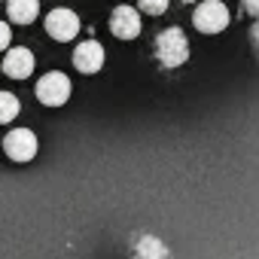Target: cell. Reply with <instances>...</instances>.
<instances>
[{"instance_id": "cell-1", "label": "cell", "mask_w": 259, "mask_h": 259, "mask_svg": "<svg viewBox=\"0 0 259 259\" xmlns=\"http://www.w3.org/2000/svg\"><path fill=\"white\" fill-rule=\"evenodd\" d=\"M156 55L162 67H180L189 58V40L180 28H168L156 37Z\"/></svg>"}, {"instance_id": "cell-2", "label": "cell", "mask_w": 259, "mask_h": 259, "mask_svg": "<svg viewBox=\"0 0 259 259\" xmlns=\"http://www.w3.org/2000/svg\"><path fill=\"white\" fill-rule=\"evenodd\" d=\"M229 7L220 4V0H204V4L195 7V16H192V25L201 31V34H220L229 28Z\"/></svg>"}, {"instance_id": "cell-3", "label": "cell", "mask_w": 259, "mask_h": 259, "mask_svg": "<svg viewBox=\"0 0 259 259\" xmlns=\"http://www.w3.org/2000/svg\"><path fill=\"white\" fill-rule=\"evenodd\" d=\"M34 92H37L40 104H46V107H61V104H67V98H70V79H67L64 73L52 70V73L40 76V82H37Z\"/></svg>"}, {"instance_id": "cell-4", "label": "cell", "mask_w": 259, "mask_h": 259, "mask_svg": "<svg viewBox=\"0 0 259 259\" xmlns=\"http://www.w3.org/2000/svg\"><path fill=\"white\" fill-rule=\"evenodd\" d=\"M4 153L13 162H31L37 156V135L31 128H13L4 141Z\"/></svg>"}, {"instance_id": "cell-5", "label": "cell", "mask_w": 259, "mask_h": 259, "mask_svg": "<svg viewBox=\"0 0 259 259\" xmlns=\"http://www.w3.org/2000/svg\"><path fill=\"white\" fill-rule=\"evenodd\" d=\"M46 34H49L52 40H61V43L73 40V37L79 34V19H76V13H73V10H52V13L46 16Z\"/></svg>"}, {"instance_id": "cell-6", "label": "cell", "mask_w": 259, "mask_h": 259, "mask_svg": "<svg viewBox=\"0 0 259 259\" xmlns=\"http://www.w3.org/2000/svg\"><path fill=\"white\" fill-rule=\"evenodd\" d=\"M110 31H113V37H119V40H135L138 34H141V19H138V10L135 7H116L113 10V16H110Z\"/></svg>"}, {"instance_id": "cell-7", "label": "cell", "mask_w": 259, "mask_h": 259, "mask_svg": "<svg viewBox=\"0 0 259 259\" xmlns=\"http://www.w3.org/2000/svg\"><path fill=\"white\" fill-rule=\"evenodd\" d=\"M73 67L79 73H98L104 67V46L95 40H85L73 49Z\"/></svg>"}, {"instance_id": "cell-8", "label": "cell", "mask_w": 259, "mask_h": 259, "mask_svg": "<svg viewBox=\"0 0 259 259\" xmlns=\"http://www.w3.org/2000/svg\"><path fill=\"white\" fill-rule=\"evenodd\" d=\"M4 73L13 76V79H28L34 73V55H31V49H22V46L7 49V55H4Z\"/></svg>"}, {"instance_id": "cell-9", "label": "cell", "mask_w": 259, "mask_h": 259, "mask_svg": "<svg viewBox=\"0 0 259 259\" xmlns=\"http://www.w3.org/2000/svg\"><path fill=\"white\" fill-rule=\"evenodd\" d=\"M135 256L138 259H171L168 247L159 238H153V235H138L135 238Z\"/></svg>"}, {"instance_id": "cell-10", "label": "cell", "mask_w": 259, "mask_h": 259, "mask_svg": "<svg viewBox=\"0 0 259 259\" xmlns=\"http://www.w3.org/2000/svg\"><path fill=\"white\" fill-rule=\"evenodd\" d=\"M7 13L16 25H31L40 13V4L37 0H7Z\"/></svg>"}, {"instance_id": "cell-11", "label": "cell", "mask_w": 259, "mask_h": 259, "mask_svg": "<svg viewBox=\"0 0 259 259\" xmlns=\"http://www.w3.org/2000/svg\"><path fill=\"white\" fill-rule=\"evenodd\" d=\"M19 110H22V104H19V98L13 92H0V125L13 122L19 116Z\"/></svg>"}, {"instance_id": "cell-12", "label": "cell", "mask_w": 259, "mask_h": 259, "mask_svg": "<svg viewBox=\"0 0 259 259\" xmlns=\"http://www.w3.org/2000/svg\"><path fill=\"white\" fill-rule=\"evenodd\" d=\"M138 4H141L144 13H150V16H162V13L168 10L171 0H138Z\"/></svg>"}, {"instance_id": "cell-13", "label": "cell", "mask_w": 259, "mask_h": 259, "mask_svg": "<svg viewBox=\"0 0 259 259\" xmlns=\"http://www.w3.org/2000/svg\"><path fill=\"white\" fill-rule=\"evenodd\" d=\"M7 46H10V25L0 22V52H7Z\"/></svg>"}, {"instance_id": "cell-14", "label": "cell", "mask_w": 259, "mask_h": 259, "mask_svg": "<svg viewBox=\"0 0 259 259\" xmlns=\"http://www.w3.org/2000/svg\"><path fill=\"white\" fill-rule=\"evenodd\" d=\"M244 10H247L250 16H256V13H259V0H244Z\"/></svg>"}]
</instances>
